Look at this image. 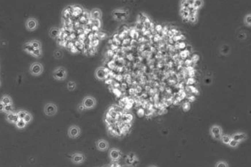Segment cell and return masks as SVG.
<instances>
[{
	"mask_svg": "<svg viewBox=\"0 0 251 167\" xmlns=\"http://www.w3.org/2000/svg\"><path fill=\"white\" fill-rule=\"evenodd\" d=\"M52 76L56 81H64L68 77V71L62 66L56 67L52 71Z\"/></svg>",
	"mask_w": 251,
	"mask_h": 167,
	"instance_id": "1",
	"label": "cell"
},
{
	"mask_svg": "<svg viewBox=\"0 0 251 167\" xmlns=\"http://www.w3.org/2000/svg\"><path fill=\"white\" fill-rule=\"evenodd\" d=\"M30 74L35 77H38L41 75L44 71V67L43 64L40 62H34L29 66Z\"/></svg>",
	"mask_w": 251,
	"mask_h": 167,
	"instance_id": "2",
	"label": "cell"
},
{
	"mask_svg": "<svg viewBox=\"0 0 251 167\" xmlns=\"http://www.w3.org/2000/svg\"><path fill=\"white\" fill-rule=\"evenodd\" d=\"M58 111L57 105L52 102H49L44 107V113L45 115L48 117H53L55 116Z\"/></svg>",
	"mask_w": 251,
	"mask_h": 167,
	"instance_id": "3",
	"label": "cell"
},
{
	"mask_svg": "<svg viewBox=\"0 0 251 167\" xmlns=\"http://www.w3.org/2000/svg\"><path fill=\"white\" fill-rule=\"evenodd\" d=\"M81 103L86 110H92L97 106V99L92 95H87L83 99Z\"/></svg>",
	"mask_w": 251,
	"mask_h": 167,
	"instance_id": "4",
	"label": "cell"
},
{
	"mask_svg": "<svg viewBox=\"0 0 251 167\" xmlns=\"http://www.w3.org/2000/svg\"><path fill=\"white\" fill-rule=\"evenodd\" d=\"M112 16L113 19L117 21H123L127 19L129 16V12L125 10L115 9L112 11Z\"/></svg>",
	"mask_w": 251,
	"mask_h": 167,
	"instance_id": "5",
	"label": "cell"
},
{
	"mask_svg": "<svg viewBox=\"0 0 251 167\" xmlns=\"http://www.w3.org/2000/svg\"><path fill=\"white\" fill-rule=\"evenodd\" d=\"M39 26V21L35 17H29L25 23V28L29 32L36 31L38 29Z\"/></svg>",
	"mask_w": 251,
	"mask_h": 167,
	"instance_id": "6",
	"label": "cell"
},
{
	"mask_svg": "<svg viewBox=\"0 0 251 167\" xmlns=\"http://www.w3.org/2000/svg\"><path fill=\"white\" fill-rule=\"evenodd\" d=\"M81 133V129L77 125H72L68 128V135L70 139H76L79 137Z\"/></svg>",
	"mask_w": 251,
	"mask_h": 167,
	"instance_id": "7",
	"label": "cell"
},
{
	"mask_svg": "<svg viewBox=\"0 0 251 167\" xmlns=\"http://www.w3.org/2000/svg\"><path fill=\"white\" fill-rule=\"evenodd\" d=\"M86 159V156L81 152H75L71 156V162L76 165L83 163Z\"/></svg>",
	"mask_w": 251,
	"mask_h": 167,
	"instance_id": "8",
	"label": "cell"
},
{
	"mask_svg": "<svg viewBox=\"0 0 251 167\" xmlns=\"http://www.w3.org/2000/svg\"><path fill=\"white\" fill-rule=\"evenodd\" d=\"M108 69L105 67L101 66L97 68L95 71V77L99 81H103L106 79V76L108 74Z\"/></svg>",
	"mask_w": 251,
	"mask_h": 167,
	"instance_id": "9",
	"label": "cell"
},
{
	"mask_svg": "<svg viewBox=\"0 0 251 167\" xmlns=\"http://www.w3.org/2000/svg\"><path fill=\"white\" fill-rule=\"evenodd\" d=\"M211 134L214 139L221 140L223 135L222 129L219 126L214 125L211 128Z\"/></svg>",
	"mask_w": 251,
	"mask_h": 167,
	"instance_id": "10",
	"label": "cell"
},
{
	"mask_svg": "<svg viewBox=\"0 0 251 167\" xmlns=\"http://www.w3.org/2000/svg\"><path fill=\"white\" fill-rule=\"evenodd\" d=\"M96 146L98 150L100 152H106L109 150V144L106 140L101 139L96 142Z\"/></svg>",
	"mask_w": 251,
	"mask_h": 167,
	"instance_id": "11",
	"label": "cell"
},
{
	"mask_svg": "<svg viewBox=\"0 0 251 167\" xmlns=\"http://www.w3.org/2000/svg\"><path fill=\"white\" fill-rule=\"evenodd\" d=\"M108 156L111 160L116 162L121 158V152L118 149L112 148L109 150Z\"/></svg>",
	"mask_w": 251,
	"mask_h": 167,
	"instance_id": "12",
	"label": "cell"
},
{
	"mask_svg": "<svg viewBox=\"0 0 251 167\" xmlns=\"http://www.w3.org/2000/svg\"><path fill=\"white\" fill-rule=\"evenodd\" d=\"M103 12L98 8H94L90 11V17L93 20H101L102 18Z\"/></svg>",
	"mask_w": 251,
	"mask_h": 167,
	"instance_id": "13",
	"label": "cell"
},
{
	"mask_svg": "<svg viewBox=\"0 0 251 167\" xmlns=\"http://www.w3.org/2000/svg\"><path fill=\"white\" fill-rule=\"evenodd\" d=\"M5 119L6 120L11 124H15L20 119L18 117L16 112L15 111H12L11 113H9L6 114L5 115Z\"/></svg>",
	"mask_w": 251,
	"mask_h": 167,
	"instance_id": "14",
	"label": "cell"
},
{
	"mask_svg": "<svg viewBox=\"0 0 251 167\" xmlns=\"http://www.w3.org/2000/svg\"><path fill=\"white\" fill-rule=\"evenodd\" d=\"M60 34V29L57 27L54 26L51 27L49 31V35L52 39H55L57 38Z\"/></svg>",
	"mask_w": 251,
	"mask_h": 167,
	"instance_id": "15",
	"label": "cell"
},
{
	"mask_svg": "<svg viewBox=\"0 0 251 167\" xmlns=\"http://www.w3.org/2000/svg\"><path fill=\"white\" fill-rule=\"evenodd\" d=\"M232 139L240 143L247 138V135L243 133H237L234 134L232 137Z\"/></svg>",
	"mask_w": 251,
	"mask_h": 167,
	"instance_id": "16",
	"label": "cell"
},
{
	"mask_svg": "<svg viewBox=\"0 0 251 167\" xmlns=\"http://www.w3.org/2000/svg\"><path fill=\"white\" fill-rule=\"evenodd\" d=\"M0 101L5 105H12L13 104V101H12V99L11 98V97L9 96V95H6L5 94L3 95H2V97H1V98L0 99Z\"/></svg>",
	"mask_w": 251,
	"mask_h": 167,
	"instance_id": "17",
	"label": "cell"
},
{
	"mask_svg": "<svg viewBox=\"0 0 251 167\" xmlns=\"http://www.w3.org/2000/svg\"><path fill=\"white\" fill-rule=\"evenodd\" d=\"M29 44L34 49H42V44L41 42L38 40H32L28 42Z\"/></svg>",
	"mask_w": 251,
	"mask_h": 167,
	"instance_id": "18",
	"label": "cell"
},
{
	"mask_svg": "<svg viewBox=\"0 0 251 167\" xmlns=\"http://www.w3.org/2000/svg\"><path fill=\"white\" fill-rule=\"evenodd\" d=\"M77 88V84L74 80L68 81L67 84V88L69 91H74Z\"/></svg>",
	"mask_w": 251,
	"mask_h": 167,
	"instance_id": "19",
	"label": "cell"
},
{
	"mask_svg": "<svg viewBox=\"0 0 251 167\" xmlns=\"http://www.w3.org/2000/svg\"><path fill=\"white\" fill-rule=\"evenodd\" d=\"M53 56L57 60L63 59V58L64 57V52L61 50L59 49L55 50L53 52Z\"/></svg>",
	"mask_w": 251,
	"mask_h": 167,
	"instance_id": "20",
	"label": "cell"
},
{
	"mask_svg": "<svg viewBox=\"0 0 251 167\" xmlns=\"http://www.w3.org/2000/svg\"><path fill=\"white\" fill-rule=\"evenodd\" d=\"M16 128L20 130L24 129L26 127L28 124L25 123V121L23 119H19L15 124Z\"/></svg>",
	"mask_w": 251,
	"mask_h": 167,
	"instance_id": "21",
	"label": "cell"
},
{
	"mask_svg": "<svg viewBox=\"0 0 251 167\" xmlns=\"http://www.w3.org/2000/svg\"><path fill=\"white\" fill-rule=\"evenodd\" d=\"M43 50L41 49H34L32 51L31 56L32 57L36 58V59H40L43 56Z\"/></svg>",
	"mask_w": 251,
	"mask_h": 167,
	"instance_id": "22",
	"label": "cell"
},
{
	"mask_svg": "<svg viewBox=\"0 0 251 167\" xmlns=\"http://www.w3.org/2000/svg\"><path fill=\"white\" fill-rule=\"evenodd\" d=\"M23 50L29 55H31L32 51H34V49L32 48V46L29 44V42L25 43L23 46Z\"/></svg>",
	"mask_w": 251,
	"mask_h": 167,
	"instance_id": "23",
	"label": "cell"
},
{
	"mask_svg": "<svg viewBox=\"0 0 251 167\" xmlns=\"http://www.w3.org/2000/svg\"><path fill=\"white\" fill-rule=\"evenodd\" d=\"M232 139V137L228 135H226V134H223L222 136V138L221 140L222 141L223 144H225V145H228L229 142H231Z\"/></svg>",
	"mask_w": 251,
	"mask_h": 167,
	"instance_id": "24",
	"label": "cell"
},
{
	"mask_svg": "<svg viewBox=\"0 0 251 167\" xmlns=\"http://www.w3.org/2000/svg\"><path fill=\"white\" fill-rule=\"evenodd\" d=\"M28 112L29 111H28L25 110L21 109V110H19L18 111H17L16 113H17V115H18L20 119H24V118H25V117L28 113Z\"/></svg>",
	"mask_w": 251,
	"mask_h": 167,
	"instance_id": "25",
	"label": "cell"
},
{
	"mask_svg": "<svg viewBox=\"0 0 251 167\" xmlns=\"http://www.w3.org/2000/svg\"><path fill=\"white\" fill-rule=\"evenodd\" d=\"M23 120H24L25 121V123L28 125L29 124H30V123L32 121V120H33V117H32V115L30 113L28 112V113L26 115V116L25 117V118H24Z\"/></svg>",
	"mask_w": 251,
	"mask_h": 167,
	"instance_id": "26",
	"label": "cell"
},
{
	"mask_svg": "<svg viewBox=\"0 0 251 167\" xmlns=\"http://www.w3.org/2000/svg\"><path fill=\"white\" fill-rule=\"evenodd\" d=\"M13 111V104L12 105H5V108H4V113L5 114L9 113Z\"/></svg>",
	"mask_w": 251,
	"mask_h": 167,
	"instance_id": "27",
	"label": "cell"
},
{
	"mask_svg": "<svg viewBox=\"0 0 251 167\" xmlns=\"http://www.w3.org/2000/svg\"><path fill=\"white\" fill-rule=\"evenodd\" d=\"M190 52V51H188L187 50H184L183 51H182V52H180V58L183 59V60L186 59V58H187L188 56H189V55H190V52Z\"/></svg>",
	"mask_w": 251,
	"mask_h": 167,
	"instance_id": "28",
	"label": "cell"
},
{
	"mask_svg": "<svg viewBox=\"0 0 251 167\" xmlns=\"http://www.w3.org/2000/svg\"><path fill=\"white\" fill-rule=\"evenodd\" d=\"M215 167H229L228 164L225 162V161H219L216 164Z\"/></svg>",
	"mask_w": 251,
	"mask_h": 167,
	"instance_id": "29",
	"label": "cell"
},
{
	"mask_svg": "<svg viewBox=\"0 0 251 167\" xmlns=\"http://www.w3.org/2000/svg\"><path fill=\"white\" fill-rule=\"evenodd\" d=\"M239 144H240L239 142H237V141H235V140H233V139H231V142H229L228 146H229V147H231L235 148L237 147L239 145Z\"/></svg>",
	"mask_w": 251,
	"mask_h": 167,
	"instance_id": "30",
	"label": "cell"
},
{
	"mask_svg": "<svg viewBox=\"0 0 251 167\" xmlns=\"http://www.w3.org/2000/svg\"><path fill=\"white\" fill-rule=\"evenodd\" d=\"M190 108V104L189 102H185L183 104V109L184 111H187Z\"/></svg>",
	"mask_w": 251,
	"mask_h": 167,
	"instance_id": "31",
	"label": "cell"
},
{
	"mask_svg": "<svg viewBox=\"0 0 251 167\" xmlns=\"http://www.w3.org/2000/svg\"><path fill=\"white\" fill-rule=\"evenodd\" d=\"M77 110L79 113H81V112L86 110V109L84 108V107H83V105H82V104L80 103V104H79L78 105Z\"/></svg>",
	"mask_w": 251,
	"mask_h": 167,
	"instance_id": "32",
	"label": "cell"
},
{
	"mask_svg": "<svg viewBox=\"0 0 251 167\" xmlns=\"http://www.w3.org/2000/svg\"><path fill=\"white\" fill-rule=\"evenodd\" d=\"M187 82H186V84H188V85H193L194 84H195V82H196V81H195V80L194 79V78H188V80H187V81H186Z\"/></svg>",
	"mask_w": 251,
	"mask_h": 167,
	"instance_id": "33",
	"label": "cell"
},
{
	"mask_svg": "<svg viewBox=\"0 0 251 167\" xmlns=\"http://www.w3.org/2000/svg\"><path fill=\"white\" fill-rule=\"evenodd\" d=\"M199 60V56L198 55H194L192 58V61L193 63H196Z\"/></svg>",
	"mask_w": 251,
	"mask_h": 167,
	"instance_id": "34",
	"label": "cell"
},
{
	"mask_svg": "<svg viewBox=\"0 0 251 167\" xmlns=\"http://www.w3.org/2000/svg\"><path fill=\"white\" fill-rule=\"evenodd\" d=\"M192 64H193V62H192L191 60H189L188 59V60H186L185 61V65L187 67H188V66H192Z\"/></svg>",
	"mask_w": 251,
	"mask_h": 167,
	"instance_id": "35",
	"label": "cell"
},
{
	"mask_svg": "<svg viewBox=\"0 0 251 167\" xmlns=\"http://www.w3.org/2000/svg\"><path fill=\"white\" fill-rule=\"evenodd\" d=\"M179 49H183L186 47V44L183 42H179Z\"/></svg>",
	"mask_w": 251,
	"mask_h": 167,
	"instance_id": "36",
	"label": "cell"
},
{
	"mask_svg": "<svg viewBox=\"0 0 251 167\" xmlns=\"http://www.w3.org/2000/svg\"><path fill=\"white\" fill-rule=\"evenodd\" d=\"M5 105L0 101V113H4Z\"/></svg>",
	"mask_w": 251,
	"mask_h": 167,
	"instance_id": "37",
	"label": "cell"
},
{
	"mask_svg": "<svg viewBox=\"0 0 251 167\" xmlns=\"http://www.w3.org/2000/svg\"><path fill=\"white\" fill-rule=\"evenodd\" d=\"M188 99L189 100V102H194L195 100V97L193 95H191L189 97H188Z\"/></svg>",
	"mask_w": 251,
	"mask_h": 167,
	"instance_id": "38",
	"label": "cell"
},
{
	"mask_svg": "<svg viewBox=\"0 0 251 167\" xmlns=\"http://www.w3.org/2000/svg\"><path fill=\"white\" fill-rule=\"evenodd\" d=\"M196 17L195 16L189 17V22L193 23V22H196Z\"/></svg>",
	"mask_w": 251,
	"mask_h": 167,
	"instance_id": "39",
	"label": "cell"
},
{
	"mask_svg": "<svg viewBox=\"0 0 251 167\" xmlns=\"http://www.w3.org/2000/svg\"><path fill=\"white\" fill-rule=\"evenodd\" d=\"M246 22H247L248 24L251 23V16H247V17H246Z\"/></svg>",
	"mask_w": 251,
	"mask_h": 167,
	"instance_id": "40",
	"label": "cell"
},
{
	"mask_svg": "<svg viewBox=\"0 0 251 167\" xmlns=\"http://www.w3.org/2000/svg\"><path fill=\"white\" fill-rule=\"evenodd\" d=\"M156 27H157V30L158 31H160L162 30V27H161V26H160V25H157Z\"/></svg>",
	"mask_w": 251,
	"mask_h": 167,
	"instance_id": "41",
	"label": "cell"
},
{
	"mask_svg": "<svg viewBox=\"0 0 251 167\" xmlns=\"http://www.w3.org/2000/svg\"><path fill=\"white\" fill-rule=\"evenodd\" d=\"M180 40H184L185 39V37L183 35H180Z\"/></svg>",
	"mask_w": 251,
	"mask_h": 167,
	"instance_id": "42",
	"label": "cell"
},
{
	"mask_svg": "<svg viewBox=\"0 0 251 167\" xmlns=\"http://www.w3.org/2000/svg\"><path fill=\"white\" fill-rule=\"evenodd\" d=\"M148 167H156V166H154V165H152V166H149Z\"/></svg>",
	"mask_w": 251,
	"mask_h": 167,
	"instance_id": "43",
	"label": "cell"
}]
</instances>
